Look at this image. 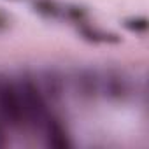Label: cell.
<instances>
[{
    "label": "cell",
    "instance_id": "obj_8",
    "mask_svg": "<svg viewBox=\"0 0 149 149\" xmlns=\"http://www.w3.org/2000/svg\"><path fill=\"white\" fill-rule=\"evenodd\" d=\"M32 9L44 19H60L63 16V6L58 0H32Z\"/></svg>",
    "mask_w": 149,
    "mask_h": 149
},
{
    "label": "cell",
    "instance_id": "obj_4",
    "mask_svg": "<svg viewBox=\"0 0 149 149\" xmlns=\"http://www.w3.org/2000/svg\"><path fill=\"white\" fill-rule=\"evenodd\" d=\"M68 77V88L84 104H95L102 98L100 70L95 67H77Z\"/></svg>",
    "mask_w": 149,
    "mask_h": 149
},
{
    "label": "cell",
    "instance_id": "obj_3",
    "mask_svg": "<svg viewBox=\"0 0 149 149\" xmlns=\"http://www.w3.org/2000/svg\"><path fill=\"white\" fill-rule=\"evenodd\" d=\"M100 88L102 98L118 105L130 102L137 95V84L130 76V72L125 70L123 67L114 65L100 70Z\"/></svg>",
    "mask_w": 149,
    "mask_h": 149
},
{
    "label": "cell",
    "instance_id": "obj_9",
    "mask_svg": "<svg viewBox=\"0 0 149 149\" xmlns=\"http://www.w3.org/2000/svg\"><path fill=\"white\" fill-rule=\"evenodd\" d=\"M61 18H67L70 23H74L76 26L90 21L88 11L83 6H79V4H67V6H63V16Z\"/></svg>",
    "mask_w": 149,
    "mask_h": 149
},
{
    "label": "cell",
    "instance_id": "obj_5",
    "mask_svg": "<svg viewBox=\"0 0 149 149\" xmlns=\"http://www.w3.org/2000/svg\"><path fill=\"white\" fill-rule=\"evenodd\" d=\"M35 77H37V83H39L46 100L49 102V105L53 109L58 107L65 100V95L68 90L67 74L58 67L47 65V67H42L39 72H35Z\"/></svg>",
    "mask_w": 149,
    "mask_h": 149
},
{
    "label": "cell",
    "instance_id": "obj_10",
    "mask_svg": "<svg viewBox=\"0 0 149 149\" xmlns=\"http://www.w3.org/2000/svg\"><path fill=\"white\" fill-rule=\"evenodd\" d=\"M123 26L132 33L144 35L147 32V28H149V21H147L146 16H130V18L123 19Z\"/></svg>",
    "mask_w": 149,
    "mask_h": 149
},
{
    "label": "cell",
    "instance_id": "obj_7",
    "mask_svg": "<svg viewBox=\"0 0 149 149\" xmlns=\"http://www.w3.org/2000/svg\"><path fill=\"white\" fill-rule=\"evenodd\" d=\"M77 28V33L81 35L83 40L90 42V44H97V46H111V44H119L121 42V37L111 30H105V28H100L90 21L76 26Z\"/></svg>",
    "mask_w": 149,
    "mask_h": 149
},
{
    "label": "cell",
    "instance_id": "obj_11",
    "mask_svg": "<svg viewBox=\"0 0 149 149\" xmlns=\"http://www.w3.org/2000/svg\"><path fill=\"white\" fill-rule=\"evenodd\" d=\"M13 26V18L7 11H4L2 7H0V35H4L11 30Z\"/></svg>",
    "mask_w": 149,
    "mask_h": 149
},
{
    "label": "cell",
    "instance_id": "obj_6",
    "mask_svg": "<svg viewBox=\"0 0 149 149\" xmlns=\"http://www.w3.org/2000/svg\"><path fill=\"white\" fill-rule=\"evenodd\" d=\"M40 137L44 139V144L53 149H70L72 147V135L68 132V126L61 119L60 114L51 111V114L46 118L44 125L39 130Z\"/></svg>",
    "mask_w": 149,
    "mask_h": 149
},
{
    "label": "cell",
    "instance_id": "obj_2",
    "mask_svg": "<svg viewBox=\"0 0 149 149\" xmlns=\"http://www.w3.org/2000/svg\"><path fill=\"white\" fill-rule=\"evenodd\" d=\"M0 121L14 132L26 128L18 77L7 72H0Z\"/></svg>",
    "mask_w": 149,
    "mask_h": 149
},
{
    "label": "cell",
    "instance_id": "obj_1",
    "mask_svg": "<svg viewBox=\"0 0 149 149\" xmlns=\"http://www.w3.org/2000/svg\"><path fill=\"white\" fill-rule=\"evenodd\" d=\"M18 77V84H19V93H21V102H23V112H25V125L28 130L39 132L40 126L44 125L46 118L51 114V111H54L49 102L46 100L35 72L32 70H25L19 72Z\"/></svg>",
    "mask_w": 149,
    "mask_h": 149
}]
</instances>
